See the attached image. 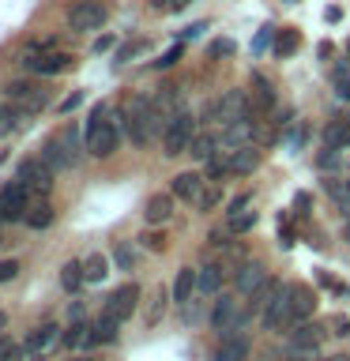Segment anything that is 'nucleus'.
Returning a JSON list of instances; mask_svg holds the SVG:
<instances>
[{"instance_id": "obj_1", "label": "nucleus", "mask_w": 350, "mask_h": 361, "mask_svg": "<svg viewBox=\"0 0 350 361\" xmlns=\"http://www.w3.org/2000/svg\"><path fill=\"white\" fill-rule=\"evenodd\" d=\"M121 132H124V113H117L113 106H95V113H90V121H87V154H95V158H109L113 151H117V143H121Z\"/></svg>"}, {"instance_id": "obj_2", "label": "nucleus", "mask_w": 350, "mask_h": 361, "mask_svg": "<svg viewBox=\"0 0 350 361\" xmlns=\"http://www.w3.org/2000/svg\"><path fill=\"white\" fill-rule=\"evenodd\" d=\"M166 128V113L158 109V102L151 94H135L124 109V132L135 147H147L158 132Z\"/></svg>"}, {"instance_id": "obj_3", "label": "nucleus", "mask_w": 350, "mask_h": 361, "mask_svg": "<svg viewBox=\"0 0 350 361\" xmlns=\"http://www.w3.org/2000/svg\"><path fill=\"white\" fill-rule=\"evenodd\" d=\"M83 151H87V135H79L76 124H68V128H61L56 135H49V140H45L42 158L56 169V173H61V169H72L79 158H83Z\"/></svg>"}, {"instance_id": "obj_4", "label": "nucleus", "mask_w": 350, "mask_h": 361, "mask_svg": "<svg viewBox=\"0 0 350 361\" xmlns=\"http://www.w3.org/2000/svg\"><path fill=\"white\" fill-rule=\"evenodd\" d=\"M192 135H196V117H192V109L174 113V117H166V128H162V151H166L169 158L188 154Z\"/></svg>"}, {"instance_id": "obj_5", "label": "nucleus", "mask_w": 350, "mask_h": 361, "mask_svg": "<svg viewBox=\"0 0 350 361\" xmlns=\"http://www.w3.org/2000/svg\"><path fill=\"white\" fill-rule=\"evenodd\" d=\"M45 102H49V98H45L42 83H34V79H11V83H8V106L19 109V113H27V117L42 113Z\"/></svg>"}, {"instance_id": "obj_6", "label": "nucleus", "mask_w": 350, "mask_h": 361, "mask_svg": "<svg viewBox=\"0 0 350 361\" xmlns=\"http://www.w3.org/2000/svg\"><path fill=\"white\" fill-rule=\"evenodd\" d=\"M53 173L56 169L45 162V158H23V162L16 166V180L23 188H30V192H38V196H45V192L53 188Z\"/></svg>"}, {"instance_id": "obj_7", "label": "nucleus", "mask_w": 350, "mask_h": 361, "mask_svg": "<svg viewBox=\"0 0 350 361\" xmlns=\"http://www.w3.org/2000/svg\"><path fill=\"white\" fill-rule=\"evenodd\" d=\"M102 23H106V8H102L98 0H76V4L68 8V27H72L76 34L98 30Z\"/></svg>"}, {"instance_id": "obj_8", "label": "nucleus", "mask_w": 350, "mask_h": 361, "mask_svg": "<svg viewBox=\"0 0 350 361\" xmlns=\"http://www.w3.org/2000/svg\"><path fill=\"white\" fill-rule=\"evenodd\" d=\"M260 320H264V331H271V335H279V331H290L294 327V316H290V293H286V286H282L275 298H271V305L264 312H260Z\"/></svg>"}, {"instance_id": "obj_9", "label": "nucleus", "mask_w": 350, "mask_h": 361, "mask_svg": "<svg viewBox=\"0 0 350 361\" xmlns=\"http://www.w3.org/2000/svg\"><path fill=\"white\" fill-rule=\"evenodd\" d=\"M320 327L316 324H294L290 331H286V350L290 354H298V357H313L316 350H320Z\"/></svg>"}, {"instance_id": "obj_10", "label": "nucleus", "mask_w": 350, "mask_h": 361, "mask_svg": "<svg viewBox=\"0 0 350 361\" xmlns=\"http://www.w3.org/2000/svg\"><path fill=\"white\" fill-rule=\"evenodd\" d=\"M0 211H4V222H23L30 211V188H23L19 180L16 185H8L0 192Z\"/></svg>"}, {"instance_id": "obj_11", "label": "nucleus", "mask_w": 350, "mask_h": 361, "mask_svg": "<svg viewBox=\"0 0 350 361\" xmlns=\"http://www.w3.org/2000/svg\"><path fill=\"white\" fill-rule=\"evenodd\" d=\"M135 305H140V286H135V282H128V286H121V290L109 293V301H106V309H102V312L113 316L117 324H124V320L135 312Z\"/></svg>"}, {"instance_id": "obj_12", "label": "nucleus", "mask_w": 350, "mask_h": 361, "mask_svg": "<svg viewBox=\"0 0 350 361\" xmlns=\"http://www.w3.org/2000/svg\"><path fill=\"white\" fill-rule=\"evenodd\" d=\"M174 196L181 200V203H200V196L207 192V177L203 173H196V169H188V173H177L174 177Z\"/></svg>"}, {"instance_id": "obj_13", "label": "nucleus", "mask_w": 350, "mask_h": 361, "mask_svg": "<svg viewBox=\"0 0 350 361\" xmlns=\"http://www.w3.org/2000/svg\"><path fill=\"white\" fill-rule=\"evenodd\" d=\"M264 282H267V271H264V264H256V259H248V264H241L234 271V286H237L241 298H253Z\"/></svg>"}, {"instance_id": "obj_14", "label": "nucleus", "mask_w": 350, "mask_h": 361, "mask_svg": "<svg viewBox=\"0 0 350 361\" xmlns=\"http://www.w3.org/2000/svg\"><path fill=\"white\" fill-rule=\"evenodd\" d=\"M286 293H290V316H294V324H305L313 316V309H316V293H313V286H305V282H294V286H286Z\"/></svg>"}, {"instance_id": "obj_15", "label": "nucleus", "mask_w": 350, "mask_h": 361, "mask_svg": "<svg viewBox=\"0 0 350 361\" xmlns=\"http://www.w3.org/2000/svg\"><path fill=\"white\" fill-rule=\"evenodd\" d=\"M174 192H155L151 200H147V207H143V219L147 226H158V222H169V214H174Z\"/></svg>"}, {"instance_id": "obj_16", "label": "nucleus", "mask_w": 350, "mask_h": 361, "mask_svg": "<svg viewBox=\"0 0 350 361\" xmlns=\"http://www.w3.org/2000/svg\"><path fill=\"white\" fill-rule=\"evenodd\" d=\"M226 158H230V169L234 173H253L256 162H260V151L256 143H245V147H234V151H222Z\"/></svg>"}, {"instance_id": "obj_17", "label": "nucleus", "mask_w": 350, "mask_h": 361, "mask_svg": "<svg viewBox=\"0 0 350 361\" xmlns=\"http://www.w3.org/2000/svg\"><path fill=\"white\" fill-rule=\"evenodd\" d=\"M215 361H248V338L245 335H222V346L215 350Z\"/></svg>"}, {"instance_id": "obj_18", "label": "nucleus", "mask_w": 350, "mask_h": 361, "mask_svg": "<svg viewBox=\"0 0 350 361\" xmlns=\"http://www.w3.org/2000/svg\"><path fill=\"white\" fill-rule=\"evenodd\" d=\"M49 49H53V42H27V45L19 49V61H16V64L23 68V72H38Z\"/></svg>"}, {"instance_id": "obj_19", "label": "nucleus", "mask_w": 350, "mask_h": 361, "mask_svg": "<svg viewBox=\"0 0 350 361\" xmlns=\"http://www.w3.org/2000/svg\"><path fill=\"white\" fill-rule=\"evenodd\" d=\"M219 151H222V147H219V135H215V132H196V135H192L188 154L196 158V162H211Z\"/></svg>"}, {"instance_id": "obj_20", "label": "nucleus", "mask_w": 350, "mask_h": 361, "mask_svg": "<svg viewBox=\"0 0 350 361\" xmlns=\"http://www.w3.org/2000/svg\"><path fill=\"white\" fill-rule=\"evenodd\" d=\"M200 290V271H192V267H181L177 271V279H174V301L181 305H188L192 301V293Z\"/></svg>"}, {"instance_id": "obj_21", "label": "nucleus", "mask_w": 350, "mask_h": 361, "mask_svg": "<svg viewBox=\"0 0 350 361\" xmlns=\"http://www.w3.org/2000/svg\"><path fill=\"white\" fill-rule=\"evenodd\" d=\"M248 102H253V113H271L275 109V90H271V83L264 75H253V94H248Z\"/></svg>"}, {"instance_id": "obj_22", "label": "nucleus", "mask_w": 350, "mask_h": 361, "mask_svg": "<svg viewBox=\"0 0 350 361\" xmlns=\"http://www.w3.org/2000/svg\"><path fill=\"white\" fill-rule=\"evenodd\" d=\"M53 343H56V324H42V327H34V331L27 335V343H23V346H27L30 354H45Z\"/></svg>"}, {"instance_id": "obj_23", "label": "nucleus", "mask_w": 350, "mask_h": 361, "mask_svg": "<svg viewBox=\"0 0 350 361\" xmlns=\"http://www.w3.org/2000/svg\"><path fill=\"white\" fill-rule=\"evenodd\" d=\"M226 282V264H203L200 267V293H219Z\"/></svg>"}, {"instance_id": "obj_24", "label": "nucleus", "mask_w": 350, "mask_h": 361, "mask_svg": "<svg viewBox=\"0 0 350 361\" xmlns=\"http://www.w3.org/2000/svg\"><path fill=\"white\" fill-rule=\"evenodd\" d=\"M64 343H68V350H79V346L95 343V324H87V320H76V324L64 331Z\"/></svg>"}, {"instance_id": "obj_25", "label": "nucleus", "mask_w": 350, "mask_h": 361, "mask_svg": "<svg viewBox=\"0 0 350 361\" xmlns=\"http://www.w3.org/2000/svg\"><path fill=\"white\" fill-rule=\"evenodd\" d=\"M68 68H72V53L49 49L45 61H42V68H38V75H61V72H68Z\"/></svg>"}, {"instance_id": "obj_26", "label": "nucleus", "mask_w": 350, "mask_h": 361, "mask_svg": "<svg viewBox=\"0 0 350 361\" xmlns=\"http://www.w3.org/2000/svg\"><path fill=\"white\" fill-rule=\"evenodd\" d=\"M87 282V267L79 264V259H68V264L61 267V286L64 290H79Z\"/></svg>"}, {"instance_id": "obj_27", "label": "nucleus", "mask_w": 350, "mask_h": 361, "mask_svg": "<svg viewBox=\"0 0 350 361\" xmlns=\"http://www.w3.org/2000/svg\"><path fill=\"white\" fill-rule=\"evenodd\" d=\"M23 222H27L30 230H45V226L53 222V207L45 200L42 203H30V211H27V219H23Z\"/></svg>"}, {"instance_id": "obj_28", "label": "nucleus", "mask_w": 350, "mask_h": 361, "mask_svg": "<svg viewBox=\"0 0 350 361\" xmlns=\"http://www.w3.org/2000/svg\"><path fill=\"white\" fill-rule=\"evenodd\" d=\"M279 290H282V286H279V282H275V279H267V282H264V286H260V290L253 293V305H248V309H253V312L260 316V312H264V309H267V305H271V298H275V293H279Z\"/></svg>"}, {"instance_id": "obj_29", "label": "nucleus", "mask_w": 350, "mask_h": 361, "mask_svg": "<svg viewBox=\"0 0 350 361\" xmlns=\"http://www.w3.org/2000/svg\"><path fill=\"white\" fill-rule=\"evenodd\" d=\"M324 143L327 147H335V151H343V147H350V121L346 124H327V132H324Z\"/></svg>"}, {"instance_id": "obj_30", "label": "nucleus", "mask_w": 350, "mask_h": 361, "mask_svg": "<svg viewBox=\"0 0 350 361\" xmlns=\"http://www.w3.org/2000/svg\"><path fill=\"white\" fill-rule=\"evenodd\" d=\"M117 320H113V316H106L102 312L98 320H95V343H117Z\"/></svg>"}, {"instance_id": "obj_31", "label": "nucleus", "mask_w": 350, "mask_h": 361, "mask_svg": "<svg viewBox=\"0 0 350 361\" xmlns=\"http://www.w3.org/2000/svg\"><path fill=\"white\" fill-rule=\"evenodd\" d=\"M332 79H335V94H339V102H350V61H339L335 72H332Z\"/></svg>"}, {"instance_id": "obj_32", "label": "nucleus", "mask_w": 350, "mask_h": 361, "mask_svg": "<svg viewBox=\"0 0 350 361\" xmlns=\"http://www.w3.org/2000/svg\"><path fill=\"white\" fill-rule=\"evenodd\" d=\"M83 267H87V282H102V279L109 275V259L102 256V252H95V256H90Z\"/></svg>"}, {"instance_id": "obj_33", "label": "nucleus", "mask_w": 350, "mask_h": 361, "mask_svg": "<svg viewBox=\"0 0 350 361\" xmlns=\"http://www.w3.org/2000/svg\"><path fill=\"white\" fill-rule=\"evenodd\" d=\"M253 226H256V211H241V214H230L226 230H230V233H248Z\"/></svg>"}, {"instance_id": "obj_34", "label": "nucleus", "mask_w": 350, "mask_h": 361, "mask_svg": "<svg viewBox=\"0 0 350 361\" xmlns=\"http://www.w3.org/2000/svg\"><path fill=\"white\" fill-rule=\"evenodd\" d=\"M298 45H301L298 30H282V34H279V42H275V53H279V56H290L294 49H298Z\"/></svg>"}, {"instance_id": "obj_35", "label": "nucleus", "mask_w": 350, "mask_h": 361, "mask_svg": "<svg viewBox=\"0 0 350 361\" xmlns=\"http://www.w3.org/2000/svg\"><path fill=\"white\" fill-rule=\"evenodd\" d=\"M23 354H27V346L11 343V338H0V361H23Z\"/></svg>"}, {"instance_id": "obj_36", "label": "nucleus", "mask_w": 350, "mask_h": 361, "mask_svg": "<svg viewBox=\"0 0 350 361\" xmlns=\"http://www.w3.org/2000/svg\"><path fill=\"white\" fill-rule=\"evenodd\" d=\"M219 203H222V188H207V192L200 196V203H196V207H200V211H215Z\"/></svg>"}, {"instance_id": "obj_37", "label": "nucleus", "mask_w": 350, "mask_h": 361, "mask_svg": "<svg viewBox=\"0 0 350 361\" xmlns=\"http://www.w3.org/2000/svg\"><path fill=\"white\" fill-rule=\"evenodd\" d=\"M113 259H117V264L124 267V271H132V264H135V252L128 245H117V252H113Z\"/></svg>"}, {"instance_id": "obj_38", "label": "nucleus", "mask_w": 350, "mask_h": 361, "mask_svg": "<svg viewBox=\"0 0 350 361\" xmlns=\"http://www.w3.org/2000/svg\"><path fill=\"white\" fill-rule=\"evenodd\" d=\"M16 113H19V109H11V106L0 109V135H8L11 128H16Z\"/></svg>"}, {"instance_id": "obj_39", "label": "nucleus", "mask_w": 350, "mask_h": 361, "mask_svg": "<svg viewBox=\"0 0 350 361\" xmlns=\"http://www.w3.org/2000/svg\"><path fill=\"white\" fill-rule=\"evenodd\" d=\"M140 241L151 248V252H162V248H166V237H162V233H143Z\"/></svg>"}, {"instance_id": "obj_40", "label": "nucleus", "mask_w": 350, "mask_h": 361, "mask_svg": "<svg viewBox=\"0 0 350 361\" xmlns=\"http://www.w3.org/2000/svg\"><path fill=\"white\" fill-rule=\"evenodd\" d=\"M177 61H181V45H174V49L162 56V61H155V68H174Z\"/></svg>"}, {"instance_id": "obj_41", "label": "nucleus", "mask_w": 350, "mask_h": 361, "mask_svg": "<svg viewBox=\"0 0 350 361\" xmlns=\"http://www.w3.org/2000/svg\"><path fill=\"white\" fill-rule=\"evenodd\" d=\"M248 203H253V196H237V200L230 203V211H226V219H230V214H241V211H248Z\"/></svg>"}, {"instance_id": "obj_42", "label": "nucleus", "mask_w": 350, "mask_h": 361, "mask_svg": "<svg viewBox=\"0 0 350 361\" xmlns=\"http://www.w3.org/2000/svg\"><path fill=\"white\" fill-rule=\"evenodd\" d=\"M16 271H19V264H16V259H4V264H0V282L16 279Z\"/></svg>"}, {"instance_id": "obj_43", "label": "nucleus", "mask_w": 350, "mask_h": 361, "mask_svg": "<svg viewBox=\"0 0 350 361\" xmlns=\"http://www.w3.org/2000/svg\"><path fill=\"white\" fill-rule=\"evenodd\" d=\"M79 102H83V94H68V98L61 102V113H72V109L79 106Z\"/></svg>"}, {"instance_id": "obj_44", "label": "nucleus", "mask_w": 350, "mask_h": 361, "mask_svg": "<svg viewBox=\"0 0 350 361\" xmlns=\"http://www.w3.org/2000/svg\"><path fill=\"white\" fill-rule=\"evenodd\" d=\"M234 49V42H215L211 45V56H219V53H230Z\"/></svg>"}, {"instance_id": "obj_45", "label": "nucleus", "mask_w": 350, "mask_h": 361, "mask_svg": "<svg viewBox=\"0 0 350 361\" xmlns=\"http://www.w3.org/2000/svg\"><path fill=\"white\" fill-rule=\"evenodd\" d=\"M203 30H207V23H196V27H188V30H185V42H188V38H200Z\"/></svg>"}, {"instance_id": "obj_46", "label": "nucleus", "mask_w": 350, "mask_h": 361, "mask_svg": "<svg viewBox=\"0 0 350 361\" xmlns=\"http://www.w3.org/2000/svg\"><path fill=\"white\" fill-rule=\"evenodd\" d=\"M267 42H271V30H260V38H256L253 49H256V53H260V49H267Z\"/></svg>"}, {"instance_id": "obj_47", "label": "nucleus", "mask_w": 350, "mask_h": 361, "mask_svg": "<svg viewBox=\"0 0 350 361\" xmlns=\"http://www.w3.org/2000/svg\"><path fill=\"white\" fill-rule=\"evenodd\" d=\"M109 45H113V38H98V42H95V53H106Z\"/></svg>"}, {"instance_id": "obj_48", "label": "nucleus", "mask_w": 350, "mask_h": 361, "mask_svg": "<svg viewBox=\"0 0 350 361\" xmlns=\"http://www.w3.org/2000/svg\"><path fill=\"white\" fill-rule=\"evenodd\" d=\"M151 4H155V8H162V4H166V8H169V4H174V0H151Z\"/></svg>"}, {"instance_id": "obj_49", "label": "nucleus", "mask_w": 350, "mask_h": 361, "mask_svg": "<svg viewBox=\"0 0 350 361\" xmlns=\"http://www.w3.org/2000/svg\"><path fill=\"white\" fill-rule=\"evenodd\" d=\"M282 361H309V357H298V354H290V357H282Z\"/></svg>"}, {"instance_id": "obj_50", "label": "nucleus", "mask_w": 350, "mask_h": 361, "mask_svg": "<svg viewBox=\"0 0 350 361\" xmlns=\"http://www.w3.org/2000/svg\"><path fill=\"white\" fill-rule=\"evenodd\" d=\"M4 324H8V316H4V312H0V327H4Z\"/></svg>"}, {"instance_id": "obj_51", "label": "nucleus", "mask_w": 350, "mask_h": 361, "mask_svg": "<svg viewBox=\"0 0 350 361\" xmlns=\"http://www.w3.org/2000/svg\"><path fill=\"white\" fill-rule=\"evenodd\" d=\"M324 361H346V357H324Z\"/></svg>"}, {"instance_id": "obj_52", "label": "nucleus", "mask_w": 350, "mask_h": 361, "mask_svg": "<svg viewBox=\"0 0 350 361\" xmlns=\"http://www.w3.org/2000/svg\"><path fill=\"white\" fill-rule=\"evenodd\" d=\"M346 241H350V222H346Z\"/></svg>"}, {"instance_id": "obj_53", "label": "nucleus", "mask_w": 350, "mask_h": 361, "mask_svg": "<svg viewBox=\"0 0 350 361\" xmlns=\"http://www.w3.org/2000/svg\"><path fill=\"white\" fill-rule=\"evenodd\" d=\"M76 361H90V357H76Z\"/></svg>"}, {"instance_id": "obj_54", "label": "nucleus", "mask_w": 350, "mask_h": 361, "mask_svg": "<svg viewBox=\"0 0 350 361\" xmlns=\"http://www.w3.org/2000/svg\"><path fill=\"white\" fill-rule=\"evenodd\" d=\"M0 222H4V211H0Z\"/></svg>"}]
</instances>
